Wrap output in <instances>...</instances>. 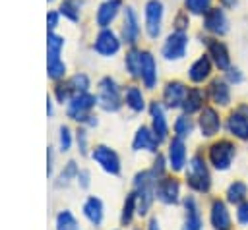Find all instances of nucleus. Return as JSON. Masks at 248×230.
<instances>
[{
    "label": "nucleus",
    "mask_w": 248,
    "mask_h": 230,
    "mask_svg": "<svg viewBox=\"0 0 248 230\" xmlns=\"http://www.w3.org/2000/svg\"><path fill=\"white\" fill-rule=\"evenodd\" d=\"M136 197H138V215H145L155 199L157 189V176L153 172H140L134 180Z\"/></svg>",
    "instance_id": "nucleus-1"
},
{
    "label": "nucleus",
    "mask_w": 248,
    "mask_h": 230,
    "mask_svg": "<svg viewBox=\"0 0 248 230\" xmlns=\"http://www.w3.org/2000/svg\"><path fill=\"white\" fill-rule=\"evenodd\" d=\"M186 182L192 189L196 191H207L209 186H211V178H209V172H207V166L205 162L202 160L200 155H196L190 164H188V172H186Z\"/></svg>",
    "instance_id": "nucleus-2"
},
{
    "label": "nucleus",
    "mask_w": 248,
    "mask_h": 230,
    "mask_svg": "<svg viewBox=\"0 0 248 230\" xmlns=\"http://www.w3.org/2000/svg\"><path fill=\"white\" fill-rule=\"evenodd\" d=\"M99 102L107 112H116L122 106L120 89H118L114 79H110V77L101 79V83H99Z\"/></svg>",
    "instance_id": "nucleus-3"
},
{
    "label": "nucleus",
    "mask_w": 248,
    "mask_h": 230,
    "mask_svg": "<svg viewBox=\"0 0 248 230\" xmlns=\"http://www.w3.org/2000/svg\"><path fill=\"white\" fill-rule=\"evenodd\" d=\"M95 102H97V99L93 97V95H89V93H79V95H74L72 99H70V104H68V116L72 118V120H78V122H85L91 114V108L95 106Z\"/></svg>",
    "instance_id": "nucleus-4"
},
{
    "label": "nucleus",
    "mask_w": 248,
    "mask_h": 230,
    "mask_svg": "<svg viewBox=\"0 0 248 230\" xmlns=\"http://www.w3.org/2000/svg\"><path fill=\"white\" fill-rule=\"evenodd\" d=\"M234 158V145L227 139L217 141L209 149V160L217 170H227Z\"/></svg>",
    "instance_id": "nucleus-5"
},
{
    "label": "nucleus",
    "mask_w": 248,
    "mask_h": 230,
    "mask_svg": "<svg viewBox=\"0 0 248 230\" xmlns=\"http://www.w3.org/2000/svg\"><path fill=\"white\" fill-rule=\"evenodd\" d=\"M186 46H188V37H186V33L184 31H172L169 37H167V41H165V44H163V56L167 58V60H180L184 54H186Z\"/></svg>",
    "instance_id": "nucleus-6"
},
{
    "label": "nucleus",
    "mask_w": 248,
    "mask_h": 230,
    "mask_svg": "<svg viewBox=\"0 0 248 230\" xmlns=\"http://www.w3.org/2000/svg\"><path fill=\"white\" fill-rule=\"evenodd\" d=\"M91 157H93V160H97L101 164V168L105 172H108L112 176H118L120 174V160H118V155L112 149H108L105 145H97L93 149Z\"/></svg>",
    "instance_id": "nucleus-7"
},
{
    "label": "nucleus",
    "mask_w": 248,
    "mask_h": 230,
    "mask_svg": "<svg viewBox=\"0 0 248 230\" xmlns=\"http://www.w3.org/2000/svg\"><path fill=\"white\" fill-rule=\"evenodd\" d=\"M161 21H163V4L161 0H149L145 4V29L151 39H157L161 31Z\"/></svg>",
    "instance_id": "nucleus-8"
},
{
    "label": "nucleus",
    "mask_w": 248,
    "mask_h": 230,
    "mask_svg": "<svg viewBox=\"0 0 248 230\" xmlns=\"http://www.w3.org/2000/svg\"><path fill=\"white\" fill-rule=\"evenodd\" d=\"M203 27L213 35H225L229 31V19L221 8H209L203 17Z\"/></svg>",
    "instance_id": "nucleus-9"
},
{
    "label": "nucleus",
    "mask_w": 248,
    "mask_h": 230,
    "mask_svg": "<svg viewBox=\"0 0 248 230\" xmlns=\"http://www.w3.org/2000/svg\"><path fill=\"white\" fill-rule=\"evenodd\" d=\"M120 48V41L116 39V35L112 31H108L107 27L97 35L95 43H93V50L99 52L101 56H112L116 54Z\"/></svg>",
    "instance_id": "nucleus-10"
},
{
    "label": "nucleus",
    "mask_w": 248,
    "mask_h": 230,
    "mask_svg": "<svg viewBox=\"0 0 248 230\" xmlns=\"http://www.w3.org/2000/svg\"><path fill=\"white\" fill-rule=\"evenodd\" d=\"M155 197L165 203V205H172L178 201V182L174 178H161L157 182V189H155Z\"/></svg>",
    "instance_id": "nucleus-11"
},
{
    "label": "nucleus",
    "mask_w": 248,
    "mask_h": 230,
    "mask_svg": "<svg viewBox=\"0 0 248 230\" xmlns=\"http://www.w3.org/2000/svg\"><path fill=\"white\" fill-rule=\"evenodd\" d=\"M186 93H188V89L184 87V83L170 81V83H167V87L163 91V101L169 108H176V106H182V102L186 99Z\"/></svg>",
    "instance_id": "nucleus-12"
},
{
    "label": "nucleus",
    "mask_w": 248,
    "mask_h": 230,
    "mask_svg": "<svg viewBox=\"0 0 248 230\" xmlns=\"http://www.w3.org/2000/svg\"><path fill=\"white\" fill-rule=\"evenodd\" d=\"M159 143H161V139H159V135H157L153 129H149V128H140L138 133H136V137H134L132 147H134L136 151L145 149V151L155 153L157 147H159Z\"/></svg>",
    "instance_id": "nucleus-13"
},
{
    "label": "nucleus",
    "mask_w": 248,
    "mask_h": 230,
    "mask_svg": "<svg viewBox=\"0 0 248 230\" xmlns=\"http://www.w3.org/2000/svg\"><path fill=\"white\" fill-rule=\"evenodd\" d=\"M205 44H207L209 56H211V60L215 62V66H217L219 70H229L231 58H229L227 46H225L221 41H215V39H205Z\"/></svg>",
    "instance_id": "nucleus-14"
},
{
    "label": "nucleus",
    "mask_w": 248,
    "mask_h": 230,
    "mask_svg": "<svg viewBox=\"0 0 248 230\" xmlns=\"http://www.w3.org/2000/svg\"><path fill=\"white\" fill-rule=\"evenodd\" d=\"M169 162H170V168L174 172L182 170V166L186 162V147H184L182 137H178V135L169 145Z\"/></svg>",
    "instance_id": "nucleus-15"
},
{
    "label": "nucleus",
    "mask_w": 248,
    "mask_h": 230,
    "mask_svg": "<svg viewBox=\"0 0 248 230\" xmlns=\"http://www.w3.org/2000/svg\"><path fill=\"white\" fill-rule=\"evenodd\" d=\"M200 128H202V133H203L205 137L215 135V133L219 131V128H221L219 114H217L213 108L205 106V108L202 110V116H200Z\"/></svg>",
    "instance_id": "nucleus-16"
},
{
    "label": "nucleus",
    "mask_w": 248,
    "mask_h": 230,
    "mask_svg": "<svg viewBox=\"0 0 248 230\" xmlns=\"http://www.w3.org/2000/svg\"><path fill=\"white\" fill-rule=\"evenodd\" d=\"M138 35H140V27H138V17L134 14L132 8H126L124 10V25H122V37L128 44H134L138 41Z\"/></svg>",
    "instance_id": "nucleus-17"
},
{
    "label": "nucleus",
    "mask_w": 248,
    "mask_h": 230,
    "mask_svg": "<svg viewBox=\"0 0 248 230\" xmlns=\"http://www.w3.org/2000/svg\"><path fill=\"white\" fill-rule=\"evenodd\" d=\"M118 10H120V2L118 0H107L105 4H101L99 10H97V25L103 27V29L108 27L110 21L116 17Z\"/></svg>",
    "instance_id": "nucleus-18"
},
{
    "label": "nucleus",
    "mask_w": 248,
    "mask_h": 230,
    "mask_svg": "<svg viewBox=\"0 0 248 230\" xmlns=\"http://www.w3.org/2000/svg\"><path fill=\"white\" fill-rule=\"evenodd\" d=\"M211 73V60L209 56H200L188 70V77L194 83H202L203 79H207V75Z\"/></svg>",
    "instance_id": "nucleus-19"
},
{
    "label": "nucleus",
    "mask_w": 248,
    "mask_h": 230,
    "mask_svg": "<svg viewBox=\"0 0 248 230\" xmlns=\"http://www.w3.org/2000/svg\"><path fill=\"white\" fill-rule=\"evenodd\" d=\"M211 224L215 230H229L231 228V216L223 201H215L211 207Z\"/></svg>",
    "instance_id": "nucleus-20"
},
{
    "label": "nucleus",
    "mask_w": 248,
    "mask_h": 230,
    "mask_svg": "<svg viewBox=\"0 0 248 230\" xmlns=\"http://www.w3.org/2000/svg\"><path fill=\"white\" fill-rule=\"evenodd\" d=\"M227 128H229V131H231L234 137H238V139H242V141L248 139V118L242 116L240 112H232V114L229 116Z\"/></svg>",
    "instance_id": "nucleus-21"
},
{
    "label": "nucleus",
    "mask_w": 248,
    "mask_h": 230,
    "mask_svg": "<svg viewBox=\"0 0 248 230\" xmlns=\"http://www.w3.org/2000/svg\"><path fill=\"white\" fill-rule=\"evenodd\" d=\"M141 79L147 89H153L157 83V66L149 52H143L141 56Z\"/></svg>",
    "instance_id": "nucleus-22"
},
{
    "label": "nucleus",
    "mask_w": 248,
    "mask_h": 230,
    "mask_svg": "<svg viewBox=\"0 0 248 230\" xmlns=\"http://www.w3.org/2000/svg\"><path fill=\"white\" fill-rule=\"evenodd\" d=\"M209 97H211V101L215 102V104H221V106H225V104H229V101H231V91H229V85L223 81V79H213L211 83H209Z\"/></svg>",
    "instance_id": "nucleus-23"
},
{
    "label": "nucleus",
    "mask_w": 248,
    "mask_h": 230,
    "mask_svg": "<svg viewBox=\"0 0 248 230\" xmlns=\"http://www.w3.org/2000/svg\"><path fill=\"white\" fill-rule=\"evenodd\" d=\"M149 112H151V118H153V131L159 135V139L163 141L167 137V120H165V114H163V106L159 102H151L149 106Z\"/></svg>",
    "instance_id": "nucleus-24"
},
{
    "label": "nucleus",
    "mask_w": 248,
    "mask_h": 230,
    "mask_svg": "<svg viewBox=\"0 0 248 230\" xmlns=\"http://www.w3.org/2000/svg\"><path fill=\"white\" fill-rule=\"evenodd\" d=\"M203 99H205V93H203L202 89H198V87L188 89L186 99H184V102H182L184 112H186V114H192V112L200 110V108L203 106Z\"/></svg>",
    "instance_id": "nucleus-25"
},
{
    "label": "nucleus",
    "mask_w": 248,
    "mask_h": 230,
    "mask_svg": "<svg viewBox=\"0 0 248 230\" xmlns=\"http://www.w3.org/2000/svg\"><path fill=\"white\" fill-rule=\"evenodd\" d=\"M184 207H186V228L184 230H202V218H200L196 201L192 197H186Z\"/></svg>",
    "instance_id": "nucleus-26"
},
{
    "label": "nucleus",
    "mask_w": 248,
    "mask_h": 230,
    "mask_svg": "<svg viewBox=\"0 0 248 230\" xmlns=\"http://www.w3.org/2000/svg\"><path fill=\"white\" fill-rule=\"evenodd\" d=\"M83 215L89 218V222L101 224V220H103V203H101V199L89 197L83 205Z\"/></svg>",
    "instance_id": "nucleus-27"
},
{
    "label": "nucleus",
    "mask_w": 248,
    "mask_h": 230,
    "mask_svg": "<svg viewBox=\"0 0 248 230\" xmlns=\"http://www.w3.org/2000/svg\"><path fill=\"white\" fill-rule=\"evenodd\" d=\"M141 56H143V52H140L136 48H132L126 54V68L132 77H141Z\"/></svg>",
    "instance_id": "nucleus-28"
},
{
    "label": "nucleus",
    "mask_w": 248,
    "mask_h": 230,
    "mask_svg": "<svg viewBox=\"0 0 248 230\" xmlns=\"http://www.w3.org/2000/svg\"><path fill=\"white\" fill-rule=\"evenodd\" d=\"M126 104H128L134 112H141V110H143L145 102H143V95H141V91H140L138 87H130V89L126 91Z\"/></svg>",
    "instance_id": "nucleus-29"
},
{
    "label": "nucleus",
    "mask_w": 248,
    "mask_h": 230,
    "mask_svg": "<svg viewBox=\"0 0 248 230\" xmlns=\"http://www.w3.org/2000/svg\"><path fill=\"white\" fill-rule=\"evenodd\" d=\"M56 230H79L78 220L74 218V215L70 211H62L56 216Z\"/></svg>",
    "instance_id": "nucleus-30"
},
{
    "label": "nucleus",
    "mask_w": 248,
    "mask_h": 230,
    "mask_svg": "<svg viewBox=\"0 0 248 230\" xmlns=\"http://www.w3.org/2000/svg\"><path fill=\"white\" fill-rule=\"evenodd\" d=\"M46 72H48V77H50V79H60V77L64 75L66 66H64V62L60 60V56L46 60Z\"/></svg>",
    "instance_id": "nucleus-31"
},
{
    "label": "nucleus",
    "mask_w": 248,
    "mask_h": 230,
    "mask_svg": "<svg viewBox=\"0 0 248 230\" xmlns=\"http://www.w3.org/2000/svg\"><path fill=\"white\" fill-rule=\"evenodd\" d=\"M70 89L74 95H79V93H87V87H89V77L85 73H76L70 81H68Z\"/></svg>",
    "instance_id": "nucleus-32"
},
{
    "label": "nucleus",
    "mask_w": 248,
    "mask_h": 230,
    "mask_svg": "<svg viewBox=\"0 0 248 230\" xmlns=\"http://www.w3.org/2000/svg\"><path fill=\"white\" fill-rule=\"evenodd\" d=\"M246 191H248L246 184L234 182V184H231V187H229V191H227V199H229L231 203H240V201L246 197Z\"/></svg>",
    "instance_id": "nucleus-33"
},
{
    "label": "nucleus",
    "mask_w": 248,
    "mask_h": 230,
    "mask_svg": "<svg viewBox=\"0 0 248 230\" xmlns=\"http://www.w3.org/2000/svg\"><path fill=\"white\" fill-rule=\"evenodd\" d=\"M64 46V39L54 35L52 31H48V41H46V48H48V58H58L60 50Z\"/></svg>",
    "instance_id": "nucleus-34"
},
{
    "label": "nucleus",
    "mask_w": 248,
    "mask_h": 230,
    "mask_svg": "<svg viewBox=\"0 0 248 230\" xmlns=\"http://www.w3.org/2000/svg\"><path fill=\"white\" fill-rule=\"evenodd\" d=\"M60 14L66 15L68 19H72V21H78L79 19V2H76V0H64L62 6H60Z\"/></svg>",
    "instance_id": "nucleus-35"
},
{
    "label": "nucleus",
    "mask_w": 248,
    "mask_h": 230,
    "mask_svg": "<svg viewBox=\"0 0 248 230\" xmlns=\"http://www.w3.org/2000/svg\"><path fill=\"white\" fill-rule=\"evenodd\" d=\"M184 6L190 14L202 15L211 8V0H184Z\"/></svg>",
    "instance_id": "nucleus-36"
},
{
    "label": "nucleus",
    "mask_w": 248,
    "mask_h": 230,
    "mask_svg": "<svg viewBox=\"0 0 248 230\" xmlns=\"http://www.w3.org/2000/svg\"><path fill=\"white\" fill-rule=\"evenodd\" d=\"M136 203H138V197H136V191H134V193L128 195V199H126V203H124V211H122V218H120L122 224H128V222L132 220L134 211H138Z\"/></svg>",
    "instance_id": "nucleus-37"
},
{
    "label": "nucleus",
    "mask_w": 248,
    "mask_h": 230,
    "mask_svg": "<svg viewBox=\"0 0 248 230\" xmlns=\"http://www.w3.org/2000/svg\"><path fill=\"white\" fill-rule=\"evenodd\" d=\"M174 131H176L178 137L190 135V131H192V120H190L186 114H184V116H178V120L174 122Z\"/></svg>",
    "instance_id": "nucleus-38"
},
{
    "label": "nucleus",
    "mask_w": 248,
    "mask_h": 230,
    "mask_svg": "<svg viewBox=\"0 0 248 230\" xmlns=\"http://www.w3.org/2000/svg\"><path fill=\"white\" fill-rule=\"evenodd\" d=\"M78 172H79V170H78V166H76V162H74V160H70V162L66 164V168L62 170V174H60V178H58V180H60V182H58V186H62V184L66 186V184L70 182V178H74V176H78Z\"/></svg>",
    "instance_id": "nucleus-39"
},
{
    "label": "nucleus",
    "mask_w": 248,
    "mask_h": 230,
    "mask_svg": "<svg viewBox=\"0 0 248 230\" xmlns=\"http://www.w3.org/2000/svg\"><path fill=\"white\" fill-rule=\"evenodd\" d=\"M72 95H74V93H72V89H70L68 83H60V85H56V99H58L60 102L68 101Z\"/></svg>",
    "instance_id": "nucleus-40"
},
{
    "label": "nucleus",
    "mask_w": 248,
    "mask_h": 230,
    "mask_svg": "<svg viewBox=\"0 0 248 230\" xmlns=\"http://www.w3.org/2000/svg\"><path fill=\"white\" fill-rule=\"evenodd\" d=\"M70 143H72V135H70V129L66 126L60 128V149L62 151H68L70 149Z\"/></svg>",
    "instance_id": "nucleus-41"
},
{
    "label": "nucleus",
    "mask_w": 248,
    "mask_h": 230,
    "mask_svg": "<svg viewBox=\"0 0 248 230\" xmlns=\"http://www.w3.org/2000/svg\"><path fill=\"white\" fill-rule=\"evenodd\" d=\"M236 216H238V222L240 224H248V203H242L236 211Z\"/></svg>",
    "instance_id": "nucleus-42"
},
{
    "label": "nucleus",
    "mask_w": 248,
    "mask_h": 230,
    "mask_svg": "<svg viewBox=\"0 0 248 230\" xmlns=\"http://www.w3.org/2000/svg\"><path fill=\"white\" fill-rule=\"evenodd\" d=\"M46 25H48V31H52V29L58 25V12H48V15H46Z\"/></svg>",
    "instance_id": "nucleus-43"
},
{
    "label": "nucleus",
    "mask_w": 248,
    "mask_h": 230,
    "mask_svg": "<svg viewBox=\"0 0 248 230\" xmlns=\"http://www.w3.org/2000/svg\"><path fill=\"white\" fill-rule=\"evenodd\" d=\"M78 145H79V151L85 155L87 153V135H85V131H78Z\"/></svg>",
    "instance_id": "nucleus-44"
},
{
    "label": "nucleus",
    "mask_w": 248,
    "mask_h": 230,
    "mask_svg": "<svg viewBox=\"0 0 248 230\" xmlns=\"http://www.w3.org/2000/svg\"><path fill=\"white\" fill-rule=\"evenodd\" d=\"M163 164H165V158H163V157H157V160H155V164H153V170H151L157 178L163 174Z\"/></svg>",
    "instance_id": "nucleus-45"
},
{
    "label": "nucleus",
    "mask_w": 248,
    "mask_h": 230,
    "mask_svg": "<svg viewBox=\"0 0 248 230\" xmlns=\"http://www.w3.org/2000/svg\"><path fill=\"white\" fill-rule=\"evenodd\" d=\"M78 182H79V186L81 187H87L89 186V172L87 170H81V172H78Z\"/></svg>",
    "instance_id": "nucleus-46"
},
{
    "label": "nucleus",
    "mask_w": 248,
    "mask_h": 230,
    "mask_svg": "<svg viewBox=\"0 0 248 230\" xmlns=\"http://www.w3.org/2000/svg\"><path fill=\"white\" fill-rule=\"evenodd\" d=\"M227 77H229V81H232V83H240V81H242V75H240L238 70H229Z\"/></svg>",
    "instance_id": "nucleus-47"
},
{
    "label": "nucleus",
    "mask_w": 248,
    "mask_h": 230,
    "mask_svg": "<svg viewBox=\"0 0 248 230\" xmlns=\"http://www.w3.org/2000/svg\"><path fill=\"white\" fill-rule=\"evenodd\" d=\"M186 25H188V17H186L184 14H180V15L176 17V29H178V31H184Z\"/></svg>",
    "instance_id": "nucleus-48"
},
{
    "label": "nucleus",
    "mask_w": 248,
    "mask_h": 230,
    "mask_svg": "<svg viewBox=\"0 0 248 230\" xmlns=\"http://www.w3.org/2000/svg\"><path fill=\"white\" fill-rule=\"evenodd\" d=\"M149 230H159V222H157V218H151V222H149Z\"/></svg>",
    "instance_id": "nucleus-49"
},
{
    "label": "nucleus",
    "mask_w": 248,
    "mask_h": 230,
    "mask_svg": "<svg viewBox=\"0 0 248 230\" xmlns=\"http://www.w3.org/2000/svg\"><path fill=\"white\" fill-rule=\"evenodd\" d=\"M221 4H223L225 8H232V6L236 4V0H221Z\"/></svg>",
    "instance_id": "nucleus-50"
},
{
    "label": "nucleus",
    "mask_w": 248,
    "mask_h": 230,
    "mask_svg": "<svg viewBox=\"0 0 248 230\" xmlns=\"http://www.w3.org/2000/svg\"><path fill=\"white\" fill-rule=\"evenodd\" d=\"M46 112H48V114H52V104H50V99L46 101Z\"/></svg>",
    "instance_id": "nucleus-51"
}]
</instances>
